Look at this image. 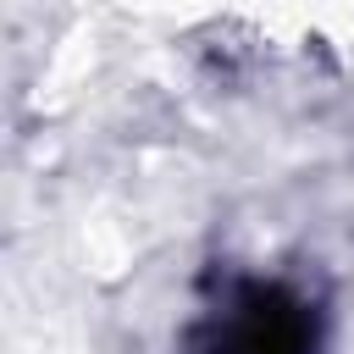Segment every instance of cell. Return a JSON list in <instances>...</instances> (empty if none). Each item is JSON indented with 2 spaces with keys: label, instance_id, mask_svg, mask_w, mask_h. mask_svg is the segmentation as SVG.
Instances as JSON below:
<instances>
[{
  "label": "cell",
  "instance_id": "6da1fadb",
  "mask_svg": "<svg viewBox=\"0 0 354 354\" xmlns=\"http://www.w3.org/2000/svg\"><path fill=\"white\" fill-rule=\"evenodd\" d=\"M315 321L282 288H243L210 321V354H310Z\"/></svg>",
  "mask_w": 354,
  "mask_h": 354
}]
</instances>
